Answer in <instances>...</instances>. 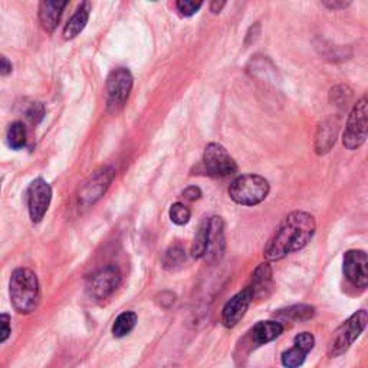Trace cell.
<instances>
[{
	"instance_id": "3",
	"label": "cell",
	"mask_w": 368,
	"mask_h": 368,
	"mask_svg": "<svg viewBox=\"0 0 368 368\" xmlns=\"http://www.w3.org/2000/svg\"><path fill=\"white\" fill-rule=\"evenodd\" d=\"M269 192V181L257 174H243L236 177L229 186L230 199L242 206L260 204L267 200Z\"/></svg>"
},
{
	"instance_id": "13",
	"label": "cell",
	"mask_w": 368,
	"mask_h": 368,
	"mask_svg": "<svg viewBox=\"0 0 368 368\" xmlns=\"http://www.w3.org/2000/svg\"><path fill=\"white\" fill-rule=\"evenodd\" d=\"M252 301H253V294L249 286L245 288L243 291L236 294L234 297H232L226 302L222 311V324L226 328H234L246 315Z\"/></svg>"
},
{
	"instance_id": "14",
	"label": "cell",
	"mask_w": 368,
	"mask_h": 368,
	"mask_svg": "<svg viewBox=\"0 0 368 368\" xmlns=\"http://www.w3.org/2000/svg\"><path fill=\"white\" fill-rule=\"evenodd\" d=\"M283 334V325L278 321H260L246 335L245 341L252 348L272 343Z\"/></svg>"
},
{
	"instance_id": "7",
	"label": "cell",
	"mask_w": 368,
	"mask_h": 368,
	"mask_svg": "<svg viewBox=\"0 0 368 368\" xmlns=\"http://www.w3.org/2000/svg\"><path fill=\"white\" fill-rule=\"evenodd\" d=\"M134 78L127 68L113 71L107 78V102L111 113H118L128 99L133 90Z\"/></svg>"
},
{
	"instance_id": "15",
	"label": "cell",
	"mask_w": 368,
	"mask_h": 368,
	"mask_svg": "<svg viewBox=\"0 0 368 368\" xmlns=\"http://www.w3.org/2000/svg\"><path fill=\"white\" fill-rule=\"evenodd\" d=\"M68 2H61V0H45L39 5V20L42 28L52 34L58 26V22L62 16L64 9L66 8Z\"/></svg>"
},
{
	"instance_id": "23",
	"label": "cell",
	"mask_w": 368,
	"mask_h": 368,
	"mask_svg": "<svg viewBox=\"0 0 368 368\" xmlns=\"http://www.w3.org/2000/svg\"><path fill=\"white\" fill-rule=\"evenodd\" d=\"M207 227H208V219H204L199 226V230L194 236V241L192 245V256L194 259H200L204 256L206 245H207Z\"/></svg>"
},
{
	"instance_id": "31",
	"label": "cell",
	"mask_w": 368,
	"mask_h": 368,
	"mask_svg": "<svg viewBox=\"0 0 368 368\" xmlns=\"http://www.w3.org/2000/svg\"><path fill=\"white\" fill-rule=\"evenodd\" d=\"M181 194H183V197H184V199L189 200V201H196V200H200V199H201V196H203L201 190H200L199 187H196V186H190V187H187V189H184V192H183Z\"/></svg>"
},
{
	"instance_id": "5",
	"label": "cell",
	"mask_w": 368,
	"mask_h": 368,
	"mask_svg": "<svg viewBox=\"0 0 368 368\" xmlns=\"http://www.w3.org/2000/svg\"><path fill=\"white\" fill-rule=\"evenodd\" d=\"M115 177V170L113 167H102L90 176L78 192V206L80 210H87L94 206L108 190L110 184Z\"/></svg>"
},
{
	"instance_id": "2",
	"label": "cell",
	"mask_w": 368,
	"mask_h": 368,
	"mask_svg": "<svg viewBox=\"0 0 368 368\" xmlns=\"http://www.w3.org/2000/svg\"><path fill=\"white\" fill-rule=\"evenodd\" d=\"M9 297L10 304L17 313H32L41 298V286L36 274L29 268L15 269L9 281Z\"/></svg>"
},
{
	"instance_id": "20",
	"label": "cell",
	"mask_w": 368,
	"mask_h": 368,
	"mask_svg": "<svg viewBox=\"0 0 368 368\" xmlns=\"http://www.w3.org/2000/svg\"><path fill=\"white\" fill-rule=\"evenodd\" d=\"M315 315V308L311 305H294L289 306L286 309H281L276 317L283 318V320H291V321H308Z\"/></svg>"
},
{
	"instance_id": "1",
	"label": "cell",
	"mask_w": 368,
	"mask_h": 368,
	"mask_svg": "<svg viewBox=\"0 0 368 368\" xmlns=\"http://www.w3.org/2000/svg\"><path fill=\"white\" fill-rule=\"evenodd\" d=\"M317 223L315 218L302 210L288 215L274 238L268 242L264 255L268 260H281L285 256L304 249L313 238Z\"/></svg>"
},
{
	"instance_id": "27",
	"label": "cell",
	"mask_w": 368,
	"mask_h": 368,
	"mask_svg": "<svg viewBox=\"0 0 368 368\" xmlns=\"http://www.w3.org/2000/svg\"><path fill=\"white\" fill-rule=\"evenodd\" d=\"M315 346V337L311 332H301L294 338V347L299 348L305 354L311 353Z\"/></svg>"
},
{
	"instance_id": "11",
	"label": "cell",
	"mask_w": 368,
	"mask_h": 368,
	"mask_svg": "<svg viewBox=\"0 0 368 368\" xmlns=\"http://www.w3.org/2000/svg\"><path fill=\"white\" fill-rule=\"evenodd\" d=\"M225 249H226L225 222L220 216L210 218L207 227V245L203 257L207 264L216 265L223 259Z\"/></svg>"
},
{
	"instance_id": "17",
	"label": "cell",
	"mask_w": 368,
	"mask_h": 368,
	"mask_svg": "<svg viewBox=\"0 0 368 368\" xmlns=\"http://www.w3.org/2000/svg\"><path fill=\"white\" fill-rule=\"evenodd\" d=\"M91 9L92 5L90 2H83L80 5V8L76 9V12L73 13V16L69 19V22L65 24L64 28V39L71 41L73 38H76L80 35L88 23L90 15H91Z\"/></svg>"
},
{
	"instance_id": "8",
	"label": "cell",
	"mask_w": 368,
	"mask_h": 368,
	"mask_svg": "<svg viewBox=\"0 0 368 368\" xmlns=\"http://www.w3.org/2000/svg\"><path fill=\"white\" fill-rule=\"evenodd\" d=\"M203 169L208 176L227 177L238 171V164L222 144L210 143L204 148Z\"/></svg>"
},
{
	"instance_id": "29",
	"label": "cell",
	"mask_w": 368,
	"mask_h": 368,
	"mask_svg": "<svg viewBox=\"0 0 368 368\" xmlns=\"http://www.w3.org/2000/svg\"><path fill=\"white\" fill-rule=\"evenodd\" d=\"M45 115V107L42 102H32L28 108H26V118L32 124H39Z\"/></svg>"
},
{
	"instance_id": "9",
	"label": "cell",
	"mask_w": 368,
	"mask_h": 368,
	"mask_svg": "<svg viewBox=\"0 0 368 368\" xmlns=\"http://www.w3.org/2000/svg\"><path fill=\"white\" fill-rule=\"evenodd\" d=\"M367 98L362 97L351 110L346 131L343 136V144L347 150L360 148L367 140Z\"/></svg>"
},
{
	"instance_id": "24",
	"label": "cell",
	"mask_w": 368,
	"mask_h": 368,
	"mask_svg": "<svg viewBox=\"0 0 368 368\" xmlns=\"http://www.w3.org/2000/svg\"><path fill=\"white\" fill-rule=\"evenodd\" d=\"M169 216L171 219V222L177 226H184L187 225L192 219V212L190 208L181 203V201H177V203H173L171 207H170V212H169Z\"/></svg>"
},
{
	"instance_id": "32",
	"label": "cell",
	"mask_w": 368,
	"mask_h": 368,
	"mask_svg": "<svg viewBox=\"0 0 368 368\" xmlns=\"http://www.w3.org/2000/svg\"><path fill=\"white\" fill-rule=\"evenodd\" d=\"M12 69H13V66H12L10 61L6 57L0 55V75L6 76V75L12 73Z\"/></svg>"
},
{
	"instance_id": "21",
	"label": "cell",
	"mask_w": 368,
	"mask_h": 368,
	"mask_svg": "<svg viewBox=\"0 0 368 368\" xmlns=\"http://www.w3.org/2000/svg\"><path fill=\"white\" fill-rule=\"evenodd\" d=\"M184 262H186V252L180 245H173L167 249L164 259H163V267L166 271L173 272L177 271L183 267Z\"/></svg>"
},
{
	"instance_id": "35",
	"label": "cell",
	"mask_w": 368,
	"mask_h": 368,
	"mask_svg": "<svg viewBox=\"0 0 368 368\" xmlns=\"http://www.w3.org/2000/svg\"><path fill=\"white\" fill-rule=\"evenodd\" d=\"M0 192H2V186H0Z\"/></svg>"
},
{
	"instance_id": "18",
	"label": "cell",
	"mask_w": 368,
	"mask_h": 368,
	"mask_svg": "<svg viewBox=\"0 0 368 368\" xmlns=\"http://www.w3.org/2000/svg\"><path fill=\"white\" fill-rule=\"evenodd\" d=\"M337 141V124L331 120L323 122L318 128L317 140H315V150L318 154L328 153Z\"/></svg>"
},
{
	"instance_id": "4",
	"label": "cell",
	"mask_w": 368,
	"mask_h": 368,
	"mask_svg": "<svg viewBox=\"0 0 368 368\" xmlns=\"http://www.w3.org/2000/svg\"><path fill=\"white\" fill-rule=\"evenodd\" d=\"M368 321V313L365 309H360L351 317L341 324L332 334L328 344V355L335 358L346 354L351 346L355 343L357 338L365 330Z\"/></svg>"
},
{
	"instance_id": "33",
	"label": "cell",
	"mask_w": 368,
	"mask_h": 368,
	"mask_svg": "<svg viewBox=\"0 0 368 368\" xmlns=\"http://www.w3.org/2000/svg\"><path fill=\"white\" fill-rule=\"evenodd\" d=\"M225 6H226L225 2H218V0H215V2L210 3V10H212L213 13H220Z\"/></svg>"
},
{
	"instance_id": "22",
	"label": "cell",
	"mask_w": 368,
	"mask_h": 368,
	"mask_svg": "<svg viewBox=\"0 0 368 368\" xmlns=\"http://www.w3.org/2000/svg\"><path fill=\"white\" fill-rule=\"evenodd\" d=\"M8 144L13 150H20L26 144V128L23 122L16 121L8 129Z\"/></svg>"
},
{
	"instance_id": "19",
	"label": "cell",
	"mask_w": 368,
	"mask_h": 368,
	"mask_svg": "<svg viewBox=\"0 0 368 368\" xmlns=\"http://www.w3.org/2000/svg\"><path fill=\"white\" fill-rule=\"evenodd\" d=\"M137 321H139V317H137V313L133 311H125V312L120 313L118 317L115 318L113 328H111L113 337L114 338L127 337L131 331L136 328Z\"/></svg>"
},
{
	"instance_id": "25",
	"label": "cell",
	"mask_w": 368,
	"mask_h": 368,
	"mask_svg": "<svg viewBox=\"0 0 368 368\" xmlns=\"http://www.w3.org/2000/svg\"><path fill=\"white\" fill-rule=\"evenodd\" d=\"M306 355L308 354H305L299 348L292 347V348L283 351V354L281 357V362H282V365L285 368H299V367L304 365V362L306 360Z\"/></svg>"
},
{
	"instance_id": "34",
	"label": "cell",
	"mask_w": 368,
	"mask_h": 368,
	"mask_svg": "<svg viewBox=\"0 0 368 368\" xmlns=\"http://www.w3.org/2000/svg\"><path fill=\"white\" fill-rule=\"evenodd\" d=\"M325 6H328L330 9H337V8H346L348 3H344V2H325L324 3Z\"/></svg>"
},
{
	"instance_id": "28",
	"label": "cell",
	"mask_w": 368,
	"mask_h": 368,
	"mask_svg": "<svg viewBox=\"0 0 368 368\" xmlns=\"http://www.w3.org/2000/svg\"><path fill=\"white\" fill-rule=\"evenodd\" d=\"M177 6V10L183 15V16H193L194 13H197L200 10V8L203 6V2H200V0H178V2L176 3Z\"/></svg>"
},
{
	"instance_id": "30",
	"label": "cell",
	"mask_w": 368,
	"mask_h": 368,
	"mask_svg": "<svg viewBox=\"0 0 368 368\" xmlns=\"http://www.w3.org/2000/svg\"><path fill=\"white\" fill-rule=\"evenodd\" d=\"M12 334L10 325V315L9 313H0V344L6 343Z\"/></svg>"
},
{
	"instance_id": "12",
	"label": "cell",
	"mask_w": 368,
	"mask_h": 368,
	"mask_svg": "<svg viewBox=\"0 0 368 368\" xmlns=\"http://www.w3.org/2000/svg\"><path fill=\"white\" fill-rule=\"evenodd\" d=\"M344 275L357 288L365 289L368 285V256L364 250L351 249L344 255Z\"/></svg>"
},
{
	"instance_id": "16",
	"label": "cell",
	"mask_w": 368,
	"mask_h": 368,
	"mask_svg": "<svg viewBox=\"0 0 368 368\" xmlns=\"http://www.w3.org/2000/svg\"><path fill=\"white\" fill-rule=\"evenodd\" d=\"M255 298H267L272 289V268L269 264H260L256 267L249 285Z\"/></svg>"
},
{
	"instance_id": "10",
	"label": "cell",
	"mask_w": 368,
	"mask_h": 368,
	"mask_svg": "<svg viewBox=\"0 0 368 368\" xmlns=\"http://www.w3.org/2000/svg\"><path fill=\"white\" fill-rule=\"evenodd\" d=\"M26 200L32 223H41L50 206L52 189L43 178H35L26 192Z\"/></svg>"
},
{
	"instance_id": "26",
	"label": "cell",
	"mask_w": 368,
	"mask_h": 368,
	"mask_svg": "<svg viewBox=\"0 0 368 368\" xmlns=\"http://www.w3.org/2000/svg\"><path fill=\"white\" fill-rule=\"evenodd\" d=\"M331 102L334 105H337V107H341V108H344L347 107V104L350 102L353 94H351V90L346 85H338L335 88L331 90Z\"/></svg>"
},
{
	"instance_id": "6",
	"label": "cell",
	"mask_w": 368,
	"mask_h": 368,
	"mask_svg": "<svg viewBox=\"0 0 368 368\" xmlns=\"http://www.w3.org/2000/svg\"><path fill=\"white\" fill-rule=\"evenodd\" d=\"M121 279L122 275L117 267L108 265L101 268L88 278L85 285L87 294L92 301L97 302L108 299L121 285Z\"/></svg>"
}]
</instances>
